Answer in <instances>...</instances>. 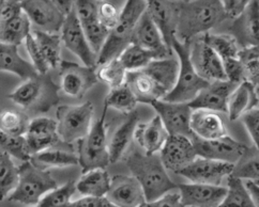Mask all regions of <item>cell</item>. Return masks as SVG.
<instances>
[{
  "label": "cell",
  "instance_id": "cell-10",
  "mask_svg": "<svg viewBox=\"0 0 259 207\" xmlns=\"http://www.w3.org/2000/svg\"><path fill=\"white\" fill-rule=\"evenodd\" d=\"M192 142L195 147L197 157L231 165H237L248 148V146L236 141L230 136L217 140H203L193 136Z\"/></svg>",
  "mask_w": 259,
  "mask_h": 207
},
{
  "label": "cell",
  "instance_id": "cell-46",
  "mask_svg": "<svg viewBox=\"0 0 259 207\" xmlns=\"http://www.w3.org/2000/svg\"><path fill=\"white\" fill-rule=\"evenodd\" d=\"M25 45H26L27 51H28V55L32 60V64H33L34 69L36 70V72L41 75L49 74V71L51 69L50 65L48 64L45 58L43 57L41 49L39 48V46H38V44H36V41L32 34L28 35V37H27L25 41Z\"/></svg>",
  "mask_w": 259,
  "mask_h": 207
},
{
  "label": "cell",
  "instance_id": "cell-51",
  "mask_svg": "<svg viewBox=\"0 0 259 207\" xmlns=\"http://www.w3.org/2000/svg\"><path fill=\"white\" fill-rule=\"evenodd\" d=\"M24 12L22 2L17 0H2L0 2V22L5 24Z\"/></svg>",
  "mask_w": 259,
  "mask_h": 207
},
{
  "label": "cell",
  "instance_id": "cell-56",
  "mask_svg": "<svg viewBox=\"0 0 259 207\" xmlns=\"http://www.w3.org/2000/svg\"><path fill=\"white\" fill-rule=\"evenodd\" d=\"M244 183L256 207H259V185L253 181H244Z\"/></svg>",
  "mask_w": 259,
  "mask_h": 207
},
{
  "label": "cell",
  "instance_id": "cell-15",
  "mask_svg": "<svg viewBox=\"0 0 259 207\" xmlns=\"http://www.w3.org/2000/svg\"><path fill=\"white\" fill-rule=\"evenodd\" d=\"M191 59L199 76L210 83L227 80L223 60L200 37L192 41Z\"/></svg>",
  "mask_w": 259,
  "mask_h": 207
},
{
  "label": "cell",
  "instance_id": "cell-24",
  "mask_svg": "<svg viewBox=\"0 0 259 207\" xmlns=\"http://www.w3.org/2000/svg\"><path fill=\"white\" fill-rule=\"evenodd\" d=\"M169 137L159 116L146 123H140L135 130V140L145 150L146 155H155L161 152L162 147Z\"/></svg>",
  "mask_w": 259,
  "mask_h": 207
},
{
  "label": "cell",
  "instance_id": "cell-3",
  "mask_svg": "<svg viewBox=\"0 0 259 207\" xmlns=\"http://www.w3.org/2000/svg\"><path fill=\"white\" fill-rule=\"evenodd\" d=\"M125 164L142 185L147 202L159 200L178 187L169 178L160 155L149 156L135 150L125 158Z\"/></svg>",
  "mask_w": 259,
  "mask_h": 207
},
{
  "label": "cell",
  "instance_id": "cell-48",
  "mask_svg": "<svg viewBox=\"0 0 259 207\" xmlns=\"http://www.w3.org/2000/svg\"><path fill=\"white\" fill-rule=\"evenodd\" d=\"M74 10H75L80 24H87L99 20V2L78 0V2H75Z\"/></svg>",
  "mask_w": 259,
  "mask_h": 207
},
{
  "label": "cell",
  "instance_id": "cell-42",
  "mask_svg": "<svg viewBox=\"0 0 259 207\" xmlns=\"http://www.w3.org/2000/svg\"><path fill=\"white\" fill-rule=\"evenodd\" d=\"M238 58L243 65L245 81L259 88V47L241 49Z\"/></svg>",
  "mask_w": 259,
  "mask_h": 207
},
{
  "label": "cell",
  "instance_id": "cell-45",
  "mask_svg": "<svg viewBox=\"0 0 259 207\" xmlns=\"http://www.w3.org/2000/svg\"><path fill=\"white\" fill-rule=\"evenodd\" d=\"M119 3L112 2H99V21L101 24H103L109 30L118 24L120 16H121L122 7L117 6Z\"/></svg>",
  "mask_w": 259,
  "mask_h": 207
},
{
  "label": "cell",
  "instance_id": "cell-21",
  "mask_svg": "<svg viewBox=\"0 0 259 207\" xmlns=\"http://www.w3.org/2000/svg\"><path fill=\"white\" fill-rule=\"evenodd\" d=\"M106 197L117 207H142L147 202L140 182L134 176L121 174L112 178Z\"/></svg>",
  "mask_w": 259,
  "mask_h": 207
},
{
  "label": "cell",
  "instance_id": "cell-39",
  "mask_svg": "<svg viewBox=\"0 0 259 207\" xmlns=\"http://www.w3.org/2000/svg\"><path fill=\"white\" fill-rule=\"evenodd\" d=\"M0 147H2V152L23 163L31 161V154L26 136H10L0 133Z\"/></svg>",
  "mask_w": 259,
  "mask_h": 207
},
{
  "label": "cell",
  "instance_id": "cell-25",
  "mask_svg": "<svg viewBox=\"0 0 259 207\" xmlns=\"http://www.w3.org/2000/svg\"><path fill=\"white\" fill-rule=\"evenodd\" d=\"M140 122L137 111L125 115V118L116 126L108 139V152L110 164L117 163L123 156L127 146L135 136V130Z\"/></svg>",
  "mask_w": 259,
  "mask_h": 207
},
{
  "label": "cell",
  "instance_id": "cell-32",
  "mask_svg": "<svg viewBox=\"0 0 259 207\" xmlns=\"http://www.w3.org/2000/svg\"><path fill=\"white\" fill-rule=\"evenodd\" d=\"M32 35L50 68H56L61 61L62 37L58 33H50L42 30H34Z\"/></svg>",
  "mask_w": 259,
  "mask_h": 207
},
{
  "label": "cell",
  "instance_id": "cell-29",
  "mask_svg": "<svg viewBox=\"0 0 259 207\" xmlns=\"http://www.w3.org/2000/svg\"><path fill=\"white\" fill-rule=\"evenodd\" d=\"M66 146L70 145L66 144L35 154L31 157L30 162L35 167L46 171L50 168H64L79 165L78 155L73 153L71 147L66 148Z\"/></svg>",
  "mask_w": 259,
  "mask_h": 207
},
{
  "label": "cell",
  "instance_id": "cell-33",
  "mask_svg": "<svg viewBox=\"0 0 259 207\" xmlns=\"http://www.w3.org/2000/svg\"><path fill=\"white\" fill-rule=\"evenodd\" d=\"M160 59H162V57L158 53L142 48V47L135 44H131L120 56L119 61L122 63L127 72H132L143 70L152 61Z\"/></svg>",
  "mask_w": 259,
  "mask_h": 207
},
{
  "label": "cell",
  "instance_id": "cell-37",
  "mask_svg": "<svg viewBox=\"0 0 259 207\" xmlns=\"http://www.w3.org/2000/svg\"><path fill=\"white\" fill-rule=\"evenodd\" d=\"M137 102L133 92L124 83L118 88L110 89V92L104 99V107L114 108L124 115H128L135 111Z\"/></svg>",
  "mask_w": 259,
  "mask_h": 207
},
{
  "label": "cell",
  "instance_id": "cell-59",
  "mask_svg": "<svg viewBox=\"0 0 259 207\" xmlns=\"http://www.w3.org/2000/svg\"><path fill=\"white\" fill-rule=\"evenodd\" d=\"M35 207H38V206H35Z\"/></svg>",
  "mask_w": 259,
  "mask_h": 207
},
{
  "label": "cell",
  "instance_id": "cell-53",
  "mask_svg": "<svg viewBox=\"0 0 259 207\" xmlns=\"http://www.w3.org/2000/svg\"><path fill=\"white\" fill-rule=\"evenodd\" d=\"M66 207H117L110 203L106 196L104 197H94L84 196L79 200L73 201Z\"/></svg>",
  "mask_w": 259,
  "mask_h": 207
},
{
  "label": "cell",
  "instance_id": "cell-30",
  "mask_svg": "<svg viewBox=\"0 0 259 207\" xmlns=\"http://www.w3.org/2000/svg\"><path fill=\"white\" fill-rule=\"evenodd\" d=\"M112 178L104 169H97L82 174L80 180L76 183V189L84 196L104 197L107 195Z\"/></svg>",
  "mask_w": 259,
  "mask_h": 207
},
{
  "label": "cell",
  "instance_id": "cell-34",
  "mask_svg": "<svg viewBox=\"0 0 259 207\" xmlns=\"http://www.w3.org/2000/svg\"><path fill=\"white\" fill-rule=\"evenodd\" d=\"M20 182V167L12 161V157L5 152L0 153V192L2 200L8 199L16 189Z\"/></svg>",
  "mask_w": 259,
  "mask_h": 207
},
{
  "label": "cell",
  "instance_id": "cell-40",
  "mask_svg": "<svg viewBox=\"0 0 259 207\" xmlns=\"http://www.w3.org/2000/svg\"><path fill=\"white\" fill-rule=\"evenodd\" d=\"M30 121L28 116L12 110H7L0 118L2 133L10 136H25L28 130Z\"/></svg>",
  "mask_w": 259,
  "mask_h": 207
},
{
  "label": "cell",
  "instance_id": "cell-16",
  "mask_svg": "<svg viewBox=\"0 0 259 207\" xmlns=\"http://www.w3.org/2000/svg\"><path fill=\"white\" fill-rule=\"evenodd\" d=\"M22 6L31 23L40 28L39 30L57 33L62 29L66 16L59 11L54 0H24Z\"/></svg>",
  "mask_w": 259,
  "mask_h": 207
},
{
  "label": "cell",
  "instance_id": "cell-7",
  "mask_svg": "<svg viewBox=\"0 0 259 207\" xmlns=\"http://www.w3.org/2000/svg\"><path fill=\"white\" fill-rule=\"evenodd\" d=\"M58 188L52 174L35 167L31 162L20 166V182L16 189L8 197V201L24 205H36L52 190Z\"/></svg>",
  "mask_w": 259,
  "mask_h": 207
},
{
  "label": "cell",
  "instance_id": "cell-58",
  "mask_svg": "<svg viewBox=\"0 0 259 207\" xmlns=\"http://www.w3.org/2000/svg\"><path fill=\"white\" fill-rule=\"evenodd\" d=\"M255 183H257V184H258V185H259V182H255Z\"/></svg>",
  "mask_w": 259,
  "mask_h": 207
},
{
  "label": "cell",
  "instance_id": "cell-26",
  "mask_svg": "<svg viewBox=\"0 0 259 207\" xmlns=\"http://www.w3.org/2000/svg\"><path fill=\"white\" fill-rule=\"evenodd\" d=\"M191 130L194 136L203 140H217L228 136L222 118L213 111L193 110Z\"/></svg>",
  "mask_w": 259,
  "mask_h": 207
},
{
  "label": "cell",
  "instance_id": "cell-13",
  "mask_svg": "<svg viewBox=\"0 0 259 207\" xmlns=\"http://www.w3.org/2000/svg\"><path fill=\"white\" fill-rule=\"evenodd\" d=\"M151 106L161 118L169 136H182L192 140L194 136L191 130L193 109L189 104L158 100Z\"/></svg>",
  "mask_w": 259,
  "mask_h": 207
},
{
  "label": "cell",
  "instance_id": "cell-31",
  "mask_svg": "<svg viewBox=\"0 0 259 207\" xmlns=\"http://www.w3.org/2000/svg\"><path fill=\"white\" fill-rule=\"evenodd\" d=\"M30 30L31 21L29 20L28 15L23 12L13 20L2 24V31H0L2 44L18 46L31 34Z\"/></svg>",
  "mask_w": 259,
  "mask_h": 207
},
{
  "label": "cell",
  "instance_id": "cell-8",
  "mask_svg": "<svg viewBox=\"0 0 259 207\" xmlns=\"http://www.w3.org/2000/svg\"><path fill=\"white\" fill-rule=\"evenodd\" d=\"M107 109L104 107L101 118L92 125L89 134L77 142L79 166L82 174L97 169H104L110 164L105 124Z\"/></svg>",
  "mask_w": 259,
  "mask_h": 207
},
{
  "label": "cell",
  "instance_id": "cell-38",
  "mask_svg": "<svg viewBox=\"0 0 259 207\" xmlns=\"http://www.w3.org/2000/svg\"><path fill=\"white\" fill-rule=\"evenodd\" d=\"M231 175L244 181L259 182V152L255 146L246 149L242 158L235 165Z\"/></svg>",
  "mask_w": 259,
  "mask_h": 207
},
{
  "label": "cell",
  "instance_id": "cell-23",
  "mask_svg": "<svg viewBox=\"0 0 259 207\" xmlns=\"http://www.w3.org/2000/svg\"><path fill=\"white\" fill-rule=\"evenodd\" d=\"M239 84L228 80L211 82L189 105L193 110H209L227 114L228 99Z\"/></svg>",
  "mask_w": 259,
  "mask_h": 207
},
{
  "label": "cell",
  "instance_id": "cell-43",
  "mask_svg": "<svg viewBox=\"0 0 259 207\" xmlns=\"http://www.w3.org/2000/svg\"><path fill=\"white\" fill-rule=\"evenodd\" d=\"M81 26L92 51L99 57L101 50L103 49V47L108 39L110 30L103 24H101L99 20L87 24H81Z\"/></svg>",
  "mask_w": 259,
  "mask_h": 207
},
{
  "label": "cell",
  "instance_id": "cell-44",
  "mask_svg": "<svg viewBox=\"0 0 259 207\" xmlns=\"http://www.w3.org/2000/svg\"><path fill=\"white\" fill-rule=\"evenodd\" d=\"M126 73L127 71L122 63L117 59L100 67L98 77L100 80L106 82L110 89H115L125 83Z\"/></svg>",
  "mask_w": 259,
  "mask_h": 207
},
{
  "label": "cell",
  "instance_id": "cell-19",
  "mask_svg": "<svg viewBox=\"0 0 259 207\" xmlns=\"http://www.w3.org/2000/svg\"><path fill=\"white\" fill-rule=\"evenodd\" d=\"M147 11L149 12L153 22L158 26L166 45L172 49L171 44L177 36L178 30L179 2L149 0Z\"/></svg>",
  "mask_w": 259,
  "mask_h": 207
},
{
  "label": "cell",
  "instance_id": "cell-6",
  "mask_svg": "<svg viewBox=\"0 0 259 207\" xmlns=\"http://www.w3.org/2000/svg\"><path fill=\"white\" fill-rule=\"evenodd\" d=\"M191 44L192 42H181L177 37L172 41L171 47L178 56L179 74L174 90L162 100L190 104L210 84L209 81L199 76L194 68L191 59Z\"/></svg>",
  "mask_w": 259,
  "mask_h": 207
},
{
  "label": "cell",
  "instance_id": "cell-2",
  "mask_svg": "<svg viewBox=\"0 0 259 207\" xmlns=\"http://www.w3.org/2000/svg\"><path fill=\"white\" fill-rule=\"evenodd\" d=\"M227 17L221 0H186L179 2L177 39L192 42L201 33H208Z\"/></svg>",
  "mask_w": 259,
  "mask_h": 207
},
{
  "label": "cell",
  "instance_id": "cell-52",
  "mask_svg": "<svg viewBox=\"0 0 259 207\" xmlns=\"http://www.w3.org/2000/svg\"><path fill=\"white\" fill-rule=\"evenodd\" d=\"M222 3L227 17L234 21L243 14L249 4L248 0H223Z\"/></svg>",
  "mask_w": 259,
  "mask_h": 207
},
{
  "label": "cell",
  "instance_id": "cell-50",
  "mask_svg": "<svg viewBox=\"0 0 259 207\" xmlns=\"http://www.w3.org/2000/svg\"><path fill=\"white\" fill-rule=\"evenodd\" d=\"M241 121L245 125L255 144V147L259 152V107L248 111L241 118Z\"/></svg>",
  "mask_w": 259,
  "mask_h": 207
},
{
  "label": "cell",
  "instance_id": "cell-55",
  "mask_svg": "<svg viewBox=\"0 0 259 207\" xmlns=\"http://www.w3.org/2000/svg\"><path fill=\"white\" fill-rule=\"evenodd\" d=\"M54 2L59 11L66 17L74 10V6H75V2H70V0H54Z\"/></svg>",
  "mask_w": 259,
  "mask_h": 207
},
{
  "label": "cell",
  "instance_id": "cell-22",
  "mask_svg": "<svg viewBox=\"0 0 259 207\" xmlns=\"http://www.w3.org/2000/svg\"><path fill=\"white\" fill-rule=\"evenodd\" d=\"M183 205L186 207H220L225 200L227 187L203 184L178 185Z\"/></svg>",
  "mask_w": 259,
  "mask_h": 207
},
{
  "label": "cell",
  "instance_id": "cell-49",
  "mask_svg": "<svg viewBox=\"0 0 259 207\" xmlns=\"http://www.w3.org/2000/svg\"><path fill=\"white\" fill-rule=\"evenodd\" d=\"M223 65H224V70H225V74L228 81L237 83V84H240L243 81H245L244 69L239 58L225 59L223 60Z\"/></svg>",
  "mask_w": 259,
  "mask_h": 207
},
{
  "label": "cell",
  "instance_id": "cell-11",
  "mask_svg": "<svg viewBox=\"0 0 259 207\" xmlns=\"http://www.w3.org/2000/svg\"><path fill=\"white\" fill-rule=\"evenodd\" d=\"M60 89L74 98L84 97L85 94L96 86L99 77L95 68L79 65L70 61H62L59 69Z\"/></svg>",
  "mask_w": 259,
  "mask_h": 207
},
{
  "label": "cell",
  "instance_id": "cell-17",
  "mask_svg": "<svg viewBox=\"0 0 259 207\" xmlns=\"http://www.w3.org/2000/svg\"><path fill=\"white\" fill-rule=\"evenodd\" d=\"M166 170L178 174L197 158L192 140L182 136H169L160 152Z\"/></svg>",
  "mask_w": 259,
  "mask_h": 207
},
{
  "label": "cell",
  "instance_id": "cell-14",
  "mask_svg": "<svg viewBox=\"0 0 259 207\" xmlns=\"http://www.w3.org/2000/svg\"><path fill=\"white\" fill-rule=\"evenodd\" d=\"M234 169L235 165L197 157L178 174L188 178L193 184L221 186L225 177L233 174Z\"/></svg>",
  "mask_w": 259,
  "mask_h": 207
},
{
  "label": "cell",
  "instance_id": "cell-1",
  "mask_svg": "<svg viewBox=\"0 0 259 207\" xmlns=\"http://www.w3.org/2000/svg\"><path fill=\"white\" fill-rule=\"evenodd\" d=\"M179 74V61L166 58L152 61L147 68L126 73L125 83L137 101L152 104L162 100L174 90Z\"/></svg>",
  "mask_w": 259,
  "mask_h": 207
},
{
  "label": "cell",
  "instance_id": "cell-47",
  "mask_svg": "<svg viewBox=\"0 0 259 207\" xmlns=\"http://www.w3.org/2000/svg\"><path fill=\"white\" fill-rule=\"evenodd\" d=\"M58 134V123L51 118L39 117L30 121L26 135H54Z\"/></svg>",
  "mask_w": 259,
  "mask_h": 207
},
{
  "label": "cell",
  "instance_id": "cell-57",
  "mask_svg": "<svg viewBox=\"0 0 259 207\" xmlns=\"http://www.w3.org/2000/svg\"><path fill=\"white\" fill-rule=\"evenodd\" d=\"M257 92H258V96H259V88H257Z\"/></svg>",
  "mask_w": 259,
  "mask_h": 207
},
{
  "label": "cell",
  "instance_id": "cell-4",
  "mask_svg": "<svg viewBox=\"0 0 259 207\" xmlns=\"http://www.w3.org/2000/svg\"><path fill=\"white\" fill-rule=\"evenodd\" d=\"M60 86L55 82L50 74L24 81L8 97L23 108L27 116L45 114L59 102Z\"/></svg>",
  "mask_w": 259,
  "mask_h": 207
},
{
  "label": "cell",
  "instance_id": "cell-5",
  "mask_svg": "<svg viewBox=\"0 0 259 207\" xmlns=\"http://www.w3.org/2000/svg\"><path fill=\"white\" fill-rule=\"evenodd\" d=\"M148 2L128 0L124 3L118 24L109 32L108 39L98 57V67L120 58V56L132 44L136 24L146 12Z\"/></svg>",
  "mask_w": 259,
  "mask_h": 207
},
{
  "label": "cell",
  "instance_id": "cell-41",
  "mask_svg": "<svg viewBox=\"0 0 259 207\" xmlns=\"http://www.w3.org/2000/svg\"><path fill=\"white\" fill-rule=\"evenodd\" d=\"M76 190V183L69 181L46 194L38 204V207H66L71 203V197Z\"/></svg>",
  "mask_w": 259,
  "mask_h": 207
},
{
  "label": "cell",
  "instance_id": "cell-9",
  "mask_svg": "<svg viewBox=\"0 0 259 207\" xmlns=\"http://www.w3.org/2000/svg\"><path fill=\"white\" fill-rule=\"evenodd\" d=\"M95 107L91 101L81 105L59 106L56 111L58 135L63 143L71 145L84 139L92 128Z\"/></svg>",
  "mask_w": 259,
  "mask_h": 207
},
{
  "label": "cell",
  "instance_id": "cell-28",
  "mask_svg": "<svg viewBox=\"0 0 259 207\" xmlns=\"http://www.w3.org/2000/svg\"><path fill=\"white\" fill-rule=\"evenodd\" d=\"M0 70L10 72L24 81L34 78L39 75L33 64L23 59L18 54L17 46L0 44Z\"/></svg>",
  "mask_w": 259,
  "mask_h": 207
},
{
  "label": "cell",
  "instance_id": "cell-20",
  "mask_svg": "<svg viewBox=\"0 0 259 207\" xmlns=\"http://www.w3.org/2000/svg\"><path fill=\"white\" fill-rule=\"evenodd\" d=\"M132 44L158 53L162 59L174 57V50L166 45L158 26L147 10L136 24Z\"/></svg>",
  "mask_w": 259,
  "mask_h": 207
},
{
  "label": "cell",
  "instance_id": "cell-54",
  "mask_svg": "<svg viewBox=\"0 0 259 207\" xmlns=\"http://www.w3.org/2000/svg\"><path fill=\"white\" fill-rule=\"evenodd\" d=\"M142 207H186L180 193H167L153 202H146Z\"/></svg>",
  "mask_w": 259,
  "mask_h": 207
},
{
  "label": "cell",
  "instance_id": "cell-12",
  "mask_svg": "<svg viewBox=\"0 0 259 207\" xmlns=\"http://www.w3.org/2000/svg\"><path fill=\"white\" fill-rule=\"evenodd\" d=\"M61 37L64 46L71 53L76 55L84 65L89 68H98V56L92 51L89 46L75 10H73L64 20L61 29Z\"/></svg>",
  "mask_w": 259,
  "mask_h": 207
},
{
  "label": "cell",
  "instance_id": "cell-35",
  "mask_svg": "<svg viewBox=\"0 0 259 207\" xmlns=\"http://www.w3.org/2000/svg\"><path fill=\"white\" fill-rule=\"evenodd\" d=\"M220 207H256L251 193L241 178L227 177V194Z\"/></svg>",
  "mask_w": 259,
  "mask_h": 207
},
{
  "label": "cell",
  "instance_id": "cell-36",
  "mask_svg": "<svg viewBox=\"0 0 259 207\" xmlns=\"http://www.w3.org/2000/svg\"><path fill=\"white\" fill-rule=\"evenodd\" d=\"M199 37L220 56L222 60L238 58L241 50L235 37L230 34H212L208 32Z\"/></svg>",
  "mask_w": 259,
  "mask_h": 207
},
{
  "label": "cell",
  "instance_id": "cell-18",
  "mask_svg": "<svg viewBox=\"0 0 259 207\" xmlns=\"http://www.w3.org/2000/svg\"><path fill=\"white\" fill-rule=\"evenodd\" d=\"M230 35L241 49L259 47V2H249L246 10L230 25Z\"/></svg>",
  "mask_w": 259,
  "mask_h": 207
},
{
  "label": "cell",
  "instance_id": "cell-27",
  "mask_svg": "<svg viewBox=\"0 0 259 207\" xmlns=\"http://www.w3.org/2000/svg\"><path fill=\"white\" fill-rule=\"evenodd\" d=\"M257 107H259L257 88L251 82L243 81L239 84L228 99V118L230 121L241 119L248 111Z\"/></svg>",
  "mask_w": 259,
  "mask_h": 207
}]
</instances>
